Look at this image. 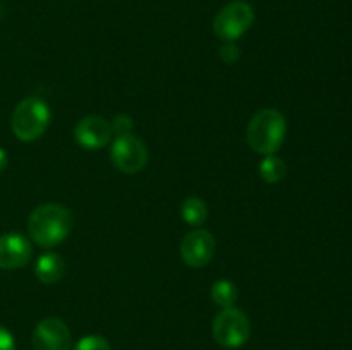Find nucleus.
Here are the masks:
<instances>
[{"instance_id":"4","label":"nucleus","mask_w":352,"mask_h":350,"mask_svg":"<svg viewBox=\"0 0 352 350\" xmlns=\"http://www.w3.org/2000/svg\"><path fill=\"white\" fill-rule=\"evenodd\" d=\"M254 10L244 0L230 2L213 19V33L223 41H236L253 26Z\"/></svg>"},{"instance_id":"16","label":"nucleus","mask_w":352,"mask_h":350,"mask_svg":"<svg viewBox=\"0 0 352 350\" xmlns=\"http://www.w3.org/2000/svg\"><path fill=\"white\" fill-rule=\"evenodd\" d=\"M110 127H112V134H116L117 137L120 136H127V134H133V119H131L129 115H117L116 119H113V122L110 124Z\"/></svg>"},{"instance_id":"2","label":"nucleus","mask_w":352,"mask_h":350,"mask_svg":"<svg viewBox=\"0 0 352 350\" xmlns=\"http://www.w3.org/2000/svg\"><path fill=\"white\" fill-rule=\"evenodd\" d=\"M287 134V120L278 110L263 108L254 113L248 124L246 139L254 153L263 156L275 154L282 148Z\"/></svg>"},{"instance_id":"14","label":"nucleus","mask_w":352,"mask_h":350,"mask_svg":"<svg viewBox=\"0 0 352 350\" xmlns=\"http://www.w3.org/2000/svg\"><path fill=\"white\" fill-rule=\"evenodd\" d=\"M210 295H212L213 304L219 307H232L237 301V288L230 280H219L213 283Z\"/></svg>"},{"instance_id":"7","label":"nucleus","mask_w":352,"mask_h":350,"mask_svg":"<svg viewBox=\"0 0 352 350\" xmlns=\"http://www.w3.org/2000/svg\"><path fill=\"white\" fill-rule=\"evenodd\" d=\"M215 237L205 229H196L186 233L181 242V257L189 268H203L215 254Z\"/></svg>"},{"instance_id":"13","label":"nucleus","mask_w":352,"mask_h":350,"mask_svg":"<svg viewBox=\"0 0 352 350\" xmlns=\"http://www.w3.org/2000/svg\"><path fill=\"white\" fill-rule=\"evenodd\" d=\"M285 174H287V167H285L284 160L275 154H268L260 163V177L267 184H277L285 177Z\"/></svg>"},{"instance_id":"17","label":"nucleus","mask_w":352,"mask_h":350,"mask_svg":"<svg viewBox=\"0 0 352 350\" xmlns=\"http://www.w3.org/2000/svg\"><path fill=\"white\" fill-rule=\"evenodd\" d=\"M239 57H241V50L234 41H226V43L222 45V48H220V58H222L226 64L229 65L236 64V62L239 60Z\"/></svg>"},{"instance_id":"12","label":"nucleus","mask_w":352,"mask_h":350,"mask_svg":"<svg viewBox=\"0 0 352 350\" xmlns=\"http://www.w3.org/2000/svg\"><path fill=\"white\" fill-rule=\"evenodd\" d=\"M181 216L188 225L191 226H199L206 222L208 218V208H206V202L201 198H192L184 199V202L181 205Z\"/></svg>"},{"instance_id":"15","label":"nucleus","mask_w":352,"mask_h":350,"mask_svg":"<svg viewBox=\"0 0 352 350\" xmlns=\"http://www.w3.org/2000/svg\"><path fill=\"white\" fill-rule=\"evenodd\" d=\"M74 350H112L110 349V343L107 342V338L100 335H88L82 336L78 343H76Z\"/></svg>"},{"instance_id":"1","label":"nucleus","mask_w":352,"mask_h":350,"mask_svg":"<svg viewBox=\"0 0 352 350\" xmlns=\"http://www.w3.org/2000/svg\"><path fill=\"white\" fill-rule=\"evenodd\" d=\"M72 230V215L65 206L48 202L38 206L28 218L31 240L40 247L50 249L69 237Z\"/></svg>"},{"instance_id":"8","label":"nucleus","mask_w":352,"mask_h":350,"mask_svg":"<svg viewBox=\"0 0 352 350\" xmlns=\"http://www.w3.org/2000/svg\"><path fill=\"white\" fill-rule=\"evenodd\" d=\"M31 342L34 350H71V329L62 319L45 318L34 328Z\"/></svg>"},{"instance_id":"10","label":"nucleus","mask_w":352,"mask_h":350,"mask_svg":"<svg viewBox=\"0 0 352 350\" xmlns=\"http://www.w3.org/2000/svg\"><path fill=\"white\" fill-rule=\"evenodd\" d=\"M112 137V127L103 117L88 115L78 122L74 139L85 150H102Z\"/></svg>"},{"instance_id":"18","label":"nucleus","mask_w":352,"mask_h":350,"mask_svg":"<svg viewBox=\"0 0 352 350\" xmlns=\"http://www.w3.org/2000/svg\"><path fill=\"white\" fill-rule=\"evenodd\" d=\"M0 350H16V342L10 331L0 326Z\"/></svg>"},{"instance_id":"11","label":"nucleus","mask_w":352,"mask_h":350,"mask_svg":"<svg viewBox=\"0 0 352 350\" xmlns=\"http://www.w3.org/2000/svg\"><path fill=\"white\" fill-rule=\"evenodd\" d=\"M36 278L43 285H54L60 281L65 275V263L57 253H45L38 257L34 264Z\"/></svg>"},{"instance_id":"3","label":"nucleus","mask_w":352,"mask_h":350,"mask_svg":"<svg viewBox=\"0 0 352 350\" xmlns=\"http://www.w3.org/2000/svg\"><path fill=\"white\" fill-rule=\"evenodd\" d=\"M50 117V108L41 98L30 96V98L23 100L17 103L12 112V119H10L14 136L23 143L40 139L45 130L48 129Z\"/></svg>"},{"instance_id":"6","label":"nucleus","mask_w":352,"mask_h":350,"mask_svg":"<svg viewBox=\"0 0 352 350\" xmlns=\"http://www.w3.org/2000/svg\"><path fill=\"white\" fill-rule=\"evenodd\" d=\"M148 148L140 137L127 134V136L116 137L110 148V160L113 167L126 175L138 174L148 163Z\"/></svg>"},{"instance_id":"9","label":"nucleus","mask_w":352,"mask_h":350,"mask_svg":"<svg viewBox=\"0 0 352 350\" xmlns=\"http://www.w3.org/2000/svg\"><path fill=\"white\" fill-rule=\"evenodd\" d=\"M33 257V246L21 233L0 235V270H19Z\"/></svg>"},{"instance_id":"5","label":"nucleus","mask_w":352,"mask_h":350,"mask_svg":"<svg viewBox=\"0 0 352 350\" xmlns=\"http://www.w3.org/2000/svg\"><path fill=\"white\" fill-rule=\"evenodd\" d=\"M213 338L217 343L227 349H237L244 345L250 338L251 326L250 319L241 309L226 307L213 319Z\"/></svg>"},{"instance_id":"19","label":"nucleus","mask_w":352,"mask_h":350,"mask_svg":"<svg viewBox=\"0 0 352 350\" xmlns=\"http://www.w3.org/2000/svg\"><path fill=\"white\" fill-rule=\"evenodd\" d=\"M7 163H9V156H7L6 151H3L2 148H0V174H2V172L6 170Z\"/></svg>"}]
</instances>
